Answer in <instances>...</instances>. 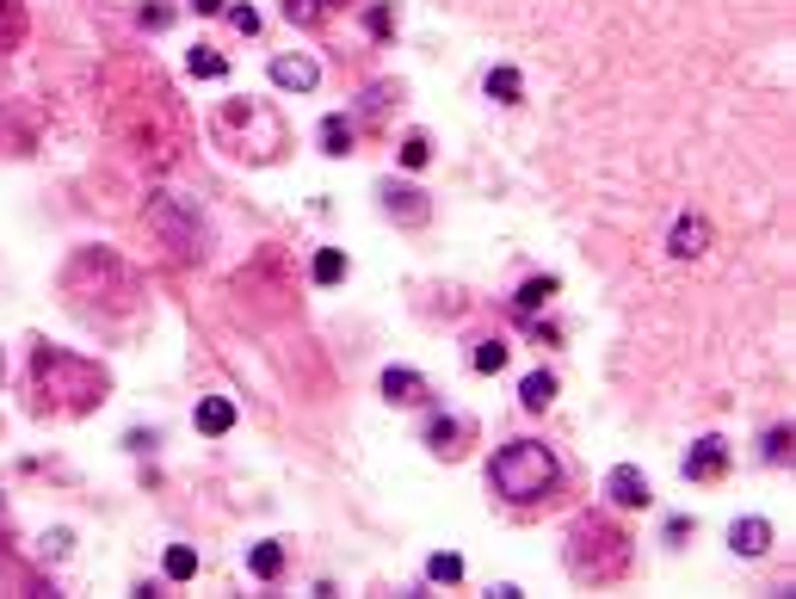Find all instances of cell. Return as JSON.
<instances>
[{
    "label": "cell",
    "instance_id": "1",
    "mask_svg": "<svg viewBox=\"0 0 796 599\" xmlns=\"http://www.w3.org/2000/svg\"><path fill=\"white\" fill-rule=\"evenodd\" d=\"M105 390H112V377H105L93 359H81V352L68 346H38L31 352V402H38V414H56V420H81L105 402Z\"/></svg>",
    "mask_w": 796,
    "mask_h": 599
},
{
    "label": "cell",
    "instance_id": "2",
    "mask_svg": "<svg viewBox=\"0 0 796 599\" xmlns=\"http://www.w3.org/2000/svg\"><path fill=\"white\" fill-rule=\"evenodd\" d=\"M562 562H568V575L581 581V587H611V581H624L630 575V562H636V544L618 519H605V513H581L568 525V544H562Z\"/></svg>",
    "mask_w": 796,
    "mask_h": 599
},
{
    "label": "cell",
    "instance_id": "3",
    "mask_svg": "<svg viewBox=\"0 0 796 599\" xmlns=\"http://www.w3.org/2000/svg\"><path fill=\"white\" fill-rule=\"evenodd\" d=\"M556 482H562V464H556V451L544 439H513V445H500L494 464H488V488H494L506 507L550 501Z\"/></svg>",
    "mask_w": 796,
    "mask_h": 599
},
{
    "label": "cell",
    "instance_id": "4",
    "mask_svg": "<svg viewBox=\"0 0 796 599\" xmlns=\"http://www.w3.org/2000/svg\"><path fill=\"white\" fill-rule=\"evenodd\" d=\"M210 130H216V143L229 155H241V161H278L291 149V130H284V118L266 99H229L223 112L210 118Z\"/></svg>",
    "mask_w": 796,
    "mask_h": 599
},
{
    "label": "cell",
    "instance_id": "5",
    "mask_svg": "<svg viewBox=\"0 0 796 599\" xmlns=\"http://www.w3.org/2000/svg\"><path fill=\"white\" fill-rule=\"evenodd\" d=\"M149 229L167 235V248H179V254H204V248H198V241H204L198 210H192L186 198H155V204H149Z\"/></svg>",
    "mask_w": 796,
    "mask_h": 599
},
{
    "label": "cell",
    "instance_id": "6",
    "mask_svg": "<svg viewBox=\"0 0 796 599\" xmlns=\"http://www.w3.org/2000/svg\"><path fill=\"white\" fill-rule=\"evenodd\" d=\"M377 204H383V217L389 223H402V229H420L432 217V198L420 186H402V180H383L377 186Z\"/></svg>",
    "mask_w": 796,
    "mask_h": 599
},
{
    "label": "cell",
    "instance_id": "7",
    "mask_svg": "<svg viewBox=\"0 0 796 599\" xmlns=\"http://www.w3.org/2000/svg\"><path fill=\"white\" fill-rule=\"evenodd\" d=\"M266 75H272V87H278V93H315L321 62H315V56H303V50H278V56L266 62Z\"/></svg>",
    "mask_w": 796,
    "mask_h": 599
},
{
    "label": "cell",
    "instance_id": "8",
    "mask_svg": "<svg viewBox=\"0 0 796 599\" xmlns=\"http://www.w3.org/2000/svg\"><path fill=\"white\" fill-rule=\"evenodd\" d=\"M679 470H685V482H722V476H729V439L704 433L692 451L679 457Z\"/></svg>",
    "mask_w": 796,
    "mask_h": 599
},
{
    "label": "cell",
    "instance_id": "9",
    "mask_svg": "<svg viewBox=\"0 0 796 599\" xmlns=\"http://www.w3.org/2000/svg\"><path fill=\"white\" fill-rule=\"evenodd\" d=\"M599 495L611 501V507H648V501H655V488H648V476L636 470V464H611L605 470V482H599Z\"/></svg>",
    "mask_w": 796,
    "mask_h": 599
},
{
    "label": "cell",
    "instance_id": "10",
    "mask_svg": "<svg viewBox=\"0 0 796 599\" xmlns=\"http://www.w3.org/2000/svg\"><path fill=\"white\" fill-rule=\"evenodd\" d=\"M469 439H476V420H469V414H432L426 420V445L439 457H463Z\"/></svg>",
    "mask_w": 796,
    "mask_h": 599
},
{
    "label": "cell",
    "instance_id": "11",
    "mask_svg": "<svg viewBox=\"0 0 796 599\" xmlns=\"http://www.w3.org/2000/svg\"><path fill=\"white\" fill-rule=\"evenodd\" d=\"M383 396H389L395 408H420V402L432 396V383H426L420 371H408V365H389V371H383Z\"/></svg>",
    "mask_w": 796,
    "mask_h": 599
},
{
    "label": "cell",
    "instance_id": "12",
    "mask_svg": "<svg viewBox=\"0 0 796 599\" xmlns=\"http://www.w3.org/2000/svg\"><path fill=\"white\" fill-rule=\"evenodd\" d=\"M772 538H778V532H772V519H759V513H747V519L729 525V550H735V556H766Z\"/></svg>",
    "mask_w": 796,
    "mask_h": 599
},
{
    "label": "cell",
    "instance_id": "13",
    "mask_svg": "<svg viewBox=\"0 0 796 599\" xmlns=\"http://www.w3.org/2000/svg\"><path fill=\"white\" fill-rule=\"evenodd\" d=\"M667 254H673V260H698V254H710V223H704V217H679L673 235H667Z\"/></svg>",
    "mask_w": 796,
    "mask_h": 599
},
{
    "label": "cell",
    "instance_id": "14",
    "mask_svg": "<svg viewBox=\"0 0 796 599\" xmlns=\"http://www.w3.org/2000/svg\"><path fill=\"white\" fill-rule=\"evenodd\" d=\"M192 427H198L204 439H223V433H235V402H229V396H204V402L192 408Z\"/></svg>",
    "mask_w": 796,
    "mask_h": 599
},
{
    "label": "cell",
    "instance_id": "15",
    "mask_svg": "<svg viewBox=\"0 0 796 599\" xmlns=\"http://www.w3.org/2000/svg\"><path fill=\"white\" fill-rule=\"evenodd\" d=\"M315 143H321V155L346 161V155H352V143H358V124H352L346 112H328V118H321V130H315Z\"/></svg>",
    "mask_w": 796,
    "mask_h": 599
},
{
    "label": "cell",
    "instance_id": "16",
    "mask_svg": "<svg viewBox=\"0 0 796 599\" xmlns=\"http://www.w3.org/2000/svg\"><path fill=\"white\" fill-rule=\"evenodd\" d=\"M506 359H513V346H506L500 334H482L476 346H469V371H482V377H494V371H506Z\"/></svg>",
    "mask_w": 796,
    "mask_h": 599
},
{
    "label": "cell",
    "instance_id": "17",
    "mask_svg": "<svg viewBox=\"0 0 796 599\" xmlns=\"http://www.w3.org/2000/svg\"><path fill=\"white\" fill-rule=\"evenodd\" d=\"M247 575H253V581H278V575H284V544H278V538L253 544V550H247Z\"/></svg>",
    "mask_w": 796,
    "mask_h": 599
},
{
    "label": "cell",
    "instance_id": "18",
    "mask_svg": "<svg viewBox=\"0 0 796 599\" xmlns=\"http://www.w3.org/2000/svg\"><path fill=\"white\" fill-rule=\"evenodd\" d=\"M550 402H556V377H550V371H531V377L519 383V408H525V414H544Z\"/></svg>",
    "mask_w": 796,
    "mask_h": 599
},
{
    "label": "cell",
    "instance_id": "19",
    "mask_svg": "<svg viewBox=\"0 0 796 599\" xmlns=\"http://www.w3.org/2000/svg\"><path fill=\"white\" fill-rule=\"evenodd\" d=\"M186 68H192V81H229V56H223V50H210V44L186 50Z\"/></svg>",
    "mask_w": 796,
    "mask_h": 599
},
{
    "label": "cell",
    "instance_id": "20",
    "mask_svg": "<svg viewBox=\"0 0 796 599\" xmlns=\"http://www.w3.org/2000/svg\"><path fill=\"white\" fill-rule=\"evenodd\" d=\"M488 99H500V105H525V75L519 68H488Z\"/></svg>",
    "mask_w": 796,
    "mask_h": 599
},
{
    "label": "cell",
    "instance_id": "21",
    "mask_svg": "<svg viewBox=\"0 0 796 599\" xmlns=\"http://www.w3.org/2000/svg\"><path fill=\"white\" fill-rule=\"evenodd\" d=\"M556 291H562V285H556L550 272H544V278H525V285L513 291V309H519V315H537V309H544V303H550Z\"/></svg>",
    "mask_w": 796,
    "mask_h": 599
},
{
    "label": "cell",
    "instance_id": "22",
    "mask_svg": "<svg viewBox=\"0 0 796 599\" xmlns=\"http://www.w3.org/2000/svg\"><path fill=\"white\" fill-rule=\"evenodd\" d=\"M25 44V0H0V56Z\"/></svg>",
    "mask_w": 796,
    "mask_h": 599
},
{
    "label": "cell",
    "instance_id": "23",
    "mask_svg": "<svg viewBox=\"0 0 796 599\" xmlns=\"http://www.w3.org/2000/svg\"><path fill=\"white\" fill-rule=\"evenodd\" d=\"M309 278H315L321 291H328V285H340V278H346V254H340V248H315V260H309Z\"/></svg>",
    "mask_w": 796,
    "mask_h": 599
},
{
    "label": "cell",
    "instance_id": "24",
    "mask_svg": "<svg viewBox=\"0 0 796 599\" xmlns=\"http://www.w3.org/2000/svg\"><path fill=\"white\" fill-rule=\"evenodd\" d=\"M161 575H167V581H192V575H198V550H192V544H167Z\"/></svg>",
    "mask_w": 796,
    "mask_h": 599
},
{
    "label": "cell",
    "instance_id": "25",
    "mask_svg": "<svg viewBox=\"0 0 796 599\" xmlns=\"http://www.w3.org/2000/svg\"><path fill=\"white\" fill-rule=\"evenodd\" d=\"M426 581L457 587V581H463V556H457V550H432V556H426Z\"/></svg>",
    "mask_w": 796,
    "mask_h": 599
},
{
    "label": "cell",
    "instance_id": "26",
    "mask_svg": "<svg viewBox=\"0 0 796 599\" xmlns=\"http://www.w3.org/2000/svg\"><path fill=\"white\" fill-rule=\"evenodd\" d=\"M278 13L291 25H303V31H315L321 19H328V0H278Z\"/></svg>",
    "mask_w": 796,
    "mask_h": 599
},
{
    "label": "cell",
    "instance_id": "27",
    "mask_svg": "<svg viewBox=\"0 0 796 599\" xmlns=\"http://www.w3.org/2000/svg\"><path fill=\"white\" fill-rule=\"evenodd\" d=\"M395 161H402L408 173H420V167L432 161V136H426V130H408V136H402V149H395Z\"/></svg>",
    "mask_w": 796,
    "mask_h": 599
},
{
    "label": "cell",
    "instance_id": "28",
    "mask_svg": "<svg viewBox=\"0 0 796 599\" xmlns=\"http://www.w3.org/2000/svg\"><path fill=\"white\" fill-rule=\"evenodd\" d=\"M365 31H371L377 44L395 38V7H389V0H371V7H365Z\"/></svg>",
    "mask_w": 796,
    "mask_h": 599
},
{
    "label": "cell",
    "instance_id": "29",
    "mask_svg": "<svg viewBox=\"0 0 796 599\" xmlns=\"http://www.w3.org/2000/svg\"><path fill=\"white\" fill-rule=\"evenodd\" d=\"M136 25L142 31H167L173 25V7H167V0H149V7H136Z\"/></svg>",
    "mask_w": 796,
    "mask_h": 599
},
{
    "label": "cell",
    "instance_id": "30",
    "mask_svg": "<svg viewBox=\"0 0 796 599\" xmlns=\"http://www.w3.org/2000/svg\"><path fill=\"white\" fill-rule=\"evenodd\" d=\"M790 457V427H772L766 433V464H784Z\"/></svg>",
    "mask_w": 796,
    "mask_h": 599
},
{
    "label": "cell",
    "instance_id": "31",
    "mask_svg": "<svg viewBox=\"0 0 796 599\" xmlns=\"http://www.w3.org/2000/svg\"><path fill=\"white\" fill-rule=\"evenodd\" d=\"M229 13V25L241 31V38H253V31H260V13H253V7H223Z\"/></svg>",
    "mask_w": 796,
    "mask_h": 599
},
{
    "label": "cell",
    "instance_id": "32",
    "mask_svg": "<svg viewBox=\"0 0 796 599\" xmlns=\"http://www.w3.org/2000/svg\"><path fill=\"white\" fill-rule=\"evenodd\" d=\"M192 13H204V19H210V13H223V0H192Z\"/></svg>",
    "mask_w": 796,
    "mask_h": 599
},
{
    "label": "cell",
    "instance_id": "33",
    "mask_svg": "<svg viewBox=\"0 0 796 599\" xmlns=\"http://www.w3.org/2000/svg\"><path fill=\"white\" fill-rule=\"evenodd\" d=\"M328 7H346V0H328Z\"/></svg>",
    "mask_w": 796,
    "mask_h": 599
}]
</instances>
